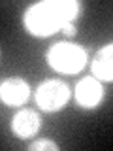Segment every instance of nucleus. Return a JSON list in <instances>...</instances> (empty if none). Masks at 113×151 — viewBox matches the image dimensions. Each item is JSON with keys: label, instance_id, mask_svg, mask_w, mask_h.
<instances>
[{"label": "nucleus", "instance_id": "f257e3e1", "mask_svg": "<svg viewBox=\"0 0 113 151\" xmlns=\"http://www.w3.org/2000/svg\"><path fill=\"white\" fill-rule=\"evenodd\" d=\"M79 13V2L59 0V2H40L26 9L25 27L34 36H49L60 30L64 23H74Z\"/></svg>", "mask_w": 113, "mask_h": 151}, {"label": "nucleus", "instance_id": "7ed1b4c3", "mask_svg": "<svg viewBox=\"0 0 113 151\" xmlns=\"http://www.w3.org/2000/svg\"><path fill=\"white\" fill-rule=\"evenodd\" d=\"M68 98H70V89L60 79H45L36 89V104L44 111H56L64 108Z\"/></svg>", "mask_w": 113, "mask_h": 151}, {"label": "nucleus", "instance_id": "423d86ee", "mask_svg": "<svg viewBox=\"0 0 113 151\" xmlns=\"http://www.w3.org/2000/svg\"><path fill=\"white\" fill-rule=\"evenodd\" d=\"M40 115L34 110H19L11 119V130L17 138L25 140L40 130Z\"/></svg>", "mask_w": 113, "mask_h": 151}, {"label": "nucleus", "instance_id": "20e7f679", "mask_svg": "<svg viewBox=\"0 0 113 151\" xmlns=\"http://www.w3.org/2000/svg\"><path fill=\"white\" fill-rule=\"evenodd\" d=\"M30 96V87L23 78H8L0 83V98L8 106H23Z\"/></svg>", "mask_w": 113, "mask_h": 151}, {"label": "nucleus", "instance_id": "1a4fd4ad", "mask_svg": "<svg viewBox=\"0 0 113 151\" xmlns=\"http://www.w3.org/2000/svg\"><path fill=\"white\" fill-rule=\"evenodd\" d=\"M60 30H62L66 36H75V32H77V30H75V25H74V23H64V25L60 27Z\"/></svg>", "mask_w": 113, "mask_h": 151}, {"label": "nucleus", "instance_id": "39448f33", "mask_svg": "<svg viewBox=\"0 0 113 151\" xmlns=\"http://www.w3.org/2000/svg\"><path fill=\"white\" fill-rule=\"evenodd\" d=\"M104 96V89L96 78H83L75 85V100L81 108H96Z\"/></svg>", "mask_w": 113, "mask_h": 151}, {"label": "nucleus", "instance_id": "0eeeda50", "mask_svg": "<svg viewBox=\"0 0 113 151\" xmlns=\"http://www.w3.org/2000/svg\"><path fill=\"white\" fill-rule=\"evenodd\" d=\"M113 47L111 44L104 45L92 59V76L96 79H104V81H111V72H113Z\"/></svg>", "mask_w": 113, "mask_h": 151}, {"label": "nucleus", "instance_id": "6e6552de", "mask_svg": "<svg viewBox=\"0 0 113 151\" xmlns=\"http://www.w3.org/2000/svg\"><path fill=\"white\" fill-rule=\"evenodd\" d=\"M28 149L30 151H56L59 149V145L55 144V142H51V140H36V142H32L30 145H28Z\"/></svg>", "mask_w": 113, "mask_h": 151}, {"label": "nucleus", "instance_id": "f03ea898", "mask_svg": "<svg viewBox=\"0 0 113 151\" xmlns=\"http://www.w3.org/2000/svg\"><path fill=\"white\" fill-rule=\"evenodd\" d=\"M47 63L53 70L62 74H75L87 63V51L77 44L59 42L53 44L47 51Z\"/></svg>", "mask_w": 113, "mask_h": 151}]
</instances>
